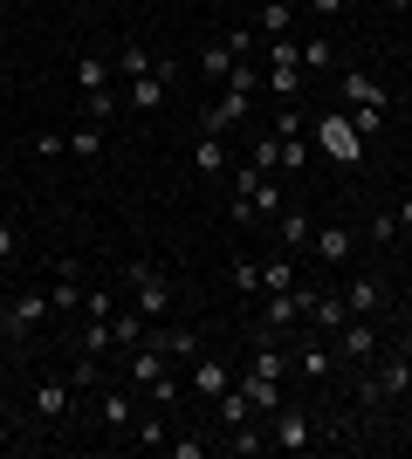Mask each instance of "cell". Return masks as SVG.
Listing matches in <instances>:
<instances>
[{
  "label": "cell",
  "instance_id": "obj_1",
  "mask_svg": "<svg viewBox=\"0 0 412 459\" xmlns=\"http://www.w3.org/2000/svg\"><path fill=\"white\" fill-rule=\"evenodd\" d=\"M124 295H131V308L145 323H165V316H172V281H165V268H152V261H131V268H124Z\"/></svg>",
  "mask_w": 412,
  "mask_h": 459
},
{
  "label": "cell",
  "instance_id": "obj_2",
  "mask_svg": "<svg viewBox=\"0 0 412 459\" xmlns=\"http://www.w3.org/2000/svg\"><path fill=\"white\" fill-rule=\"evenodd\" d=\"M412 391V364L406 357H392V364H364V384H357V404H364V411H385V404L392 398H406Z\"/></svg>",
  "mask_w": 412,
  "mask_h": 459
},
{
  "label": "cell",
  "instance_id": "obj_3",
  "mask_svg": "<svg viewBox=\"0 0 412 459\" xmlns=\"http://www.w3.org/2000/svg\"><path fill=\"white\" fill-rule=\"evenodd\" d=\"M41 323H56V302H48L41 288H21L14 302L0 308V336H7V343H21V336H35Z\"/></svg>",
  "mask_w": 412,
  "mask_h": 459
},
{
  "label": "cell",
  "instance_id": "obj_4",
  "mask_svg": "<svg viewBox=\"0 0 412 459\" xmlns=\"http://www.w3.org/2000/svg\"><path fill=\"white\" fill-rule=\"evenodd\" d=\"M316 152H330L337 165H357V158H364V137H357L351 110H323L316 117Z\"/></svg>",
  "mask_w": 412,
  "mask_h": 459
},
{
  "label": "cell",
  "instance_id": "obj_5",
  "mask_svg": "<svg viewBox=\"0 0 412 459\" xmlns=\"http://www.w3.org/2000/svg\"><path fill=\"white\" fill-rule=\"evenodd\" d=\"M268 446H275V453H310V446H316V425H310V411L282 398V404L268 411Z\"/></svg>",
  "mask_w": 412,
  "mask_h": 459
},
{
  "label": "cell",
  "instance_id": "obj_6",
  "mask_svg": "<svg viewBox=\"0 0 412 459\" xmlns=\"http://www.w3.org/2000/svg\"><path fill=\"white\" fill-rule=\"evenodd\" d=\"M351 254H357V227H344V220H330V227L310 233V261L316 268H351Z\"/></svg>",
  "mask_w": 412,
  "mask_h": 459
},
{
  "label": "cell",
  "instance_id": "obj_7",
  "mask_svg": "<svg viewBox=\"0 0 412 459\" xmlns=\"http://www.w3.org/2000/svg\"><path fill=\"white\" fill-rule=\"evenodd\" d=\"M248 103H255V90H234V82H227V90H220V103H206V110H199V131H206V137H227L241 117H248Z\"/></svg>",
  "mask_w": 412,
  "mask_h": 459
},
{
  "label": "cell",
  "instance_id": "obj_8",
  "mask_svg": "<svg viewBox=\"0 0 412 459\" xmlns=\"http://www.w3.org/2000/svg\"><path fill=\"white\" fill-rule=\"evenodd\" d=\"M179 76V62H158V69H145V76H131V90H124V110H158L165 103V82Z\"/></svg>",
  "mask_w": 412,
  "mask_h": 459
},
{
  "label": "cell",
  "instance_id": "obj_9",
  "mask_svg": "<svg viewBox=\"0 0 412 459\" xmlns=\"http://www.w3.org/2000/svg\"><path fill=\"white\" fill-rule=\"evenodd\" d=\"M337 96H344L351 110H385V82L364 76V69H337Z\"/></svg>",
  "mask_w": 412,
  "mask_h": 459
},
{
  "label": "cell",
  "instance_id": "obj_10",
  "mask_svg": "<svg viewBox=\"0 0 412 459\" xmlns=\"http://www.w3.org/2000/svg\"><path fill=\"white\" fill-rule=\"evenodd\" d=\"M302 316H310L316 329H330V336H337V329L351 323V302H344V295H323V288H302Z\"/></svg>",
  "mask_w": 412,
  "mask_h": 459
},
{
  "label": "cell",
  "instance_id": "obj_11",
  "mask_svg": "<svg viewBox=\"0 0 412 459\" xmlns=\"http://www.w3.org/2000/svg\"><path fill=\"white\" fill-rule=\"evenodd\" d=\"M83 295H90V281H83V261H56V288H48V302H56V316L83 308Z\"/></svg>",
  "mask_w": 412,
  "mask_h": 459
},
{
  "label": "cell",
  "instance_id": "obj_12",
  "mask_svg": "<svg viewBox=\"0 0 412 459\" xmlns=\"http://www.w3.org/2000/svg\"><path fill=\"white\" fill-rule=\"evenodd\" d=\"M372 350H378V329L364 323V316H351V323L337 329V357H344V364H372Z\"/></svg>",
  "mask_w": 412,
  "mask_h": 459
},
{
  "label": "cell",
  "instance_id": "obj_13",
  "mask_svg": "<svg viewBox=\"0 0 412 459\" xmlns=\"http://www.w3.org/2000/svg\"><path fill=\"white\" fill-rule=\"evenodd\" d=\"M186 384H193L199 398L214 404V398H220V391H234V370L220 364V357H193V370H186Z\"/></svg>",
  "mask_w": 412,
  "mask_h": 459
},
{
  "label": "cell",
  "instance_id": "obj_14",
  "mask_svg": "<svg viewBox=\"0 0 412 459\" xmlns=\"http://www.w3.org/2000/svg\"><path fill=\"white\" fill-rule=\"evenodd\" d=\"M69 398H76V384H69V377H48L35 391V419L41 425H62V419H69Z\"/></svg>",
  "mask_w": 412,
  "mask_h": 459
},
{
  "label": "cell",
  "instance_id": "obj_15",
  "mask_svg": "<svg viewBox=\"0 0 412 459\" xmlns=\"http://www.w3.org/2000/svg\"><path fill=\"white\" fill-rule=\"evenodd\" d=\"M302 323V288H289V295H261V323L255 329H289Z\"/></svg>",
  "mask_w": 412,
  "mask_h": 459
},
{
  "label": "cell",
  "instance_id": "obj_16",
  "mask_svg": "<svg viewBox=\"0 0 412 459\" xmlns=\"http://www.w3.org/2000/svg\"><path fill=\"white\" fill-rule=\"evenodd\" d=\"M152 343L165 350L172 364H193V357H199V336H193V329H179V323H152Z\"/></svg>",
  "mask_w": 412,
  "mask_h": 459
},
{
  "label": "cell",
  "instance_id": "obj_17",
  "mask_svg": "<svg viewBox=\"0 0 412 459\" xmlns=\"http://www.w3.org/2000/svg\"><path fill=\"white\" fill-rule=\"evenodd\" d=\"M302 76H310V69H302V62H268V96L275 103H295V96H302Z\"/></svg>",
  "mask_w": 412,
  "mask_h": 459
},
{
  "label": "cell",
  "instance_id": "obj_18",
  "mask_svg": "<svg viewBox=\"0 0 412 459\" xmlns=\"http://www.w3.org/2000/svg\"><path fill=\"white\" fill-rule=\"evenodd\" d=\"M193 165H199V178H220L234 158H227V137H206L199 131V144H193Z\"/></svg>",
  "mask_w": 412,
  "mask_h": 459
},
{
  "label": "cell",
  "instance_id": "obj_19",
  "mask_svg": "<svg viewBox=\"0 0 412 459\" xmlns=\"http://www.w3.org/2000/svg\"><path fill=\"white\" fill-rule=\"evenodd\" d=\"M275 233H282V254H310V220H302V212H289V206H282V212H275Z\"/></svg>",
  "mask_w": 412,
  "mask_h": 459
},
{
  "label": "cell",
  "instance_id": "obj_20",
  "mask_svg": "<svg viewBox=\"0 0 412 459\" xmlns=\"http://www.w3.org/2000/svg\"><path fill=\"white\" fill-rule=\"evenodd\" d=\"M255 35H261V41H275V35H295V7H289V0H261Z\"/></svg>",
  "mask_w": 412,
  "mask_h": 459
},
{
  "label": "cell",
  "instance_id": "obj_21",
  "mask_svg": "<svg viewBox=\"0 0 412 459\" xmlns=\"http://www.w3.org/2000/svg\"><path fill=\"white\" fill-rule=\"evenodd\" d=\"M145 336H152V323H145L137 308H118V316H110V343H118V350H137Z\"/></svg>",
  "mask_w": 412,
  "mask_h": 459
},
{
  "label": "cell",
  "instance_id": "obj_22",
  "mask_svg": "<svg viewBox=\"0 0 412 459\" xmlns=\"http://www.w3.org/2000/svg\"><path fill=\"white\" fill-rule=\"evenodd\" d=\"M214 411H220V425L234 432V425H248V419H255V398H248V391L234 384V391H220V398H214Z\"/></svg>",
  "mask_w": 412,
  "mask_h": 459
},
{
  "label": "cell",
  "instance_id": "obj_23",
  "mask_svg": "<svg viewBox=\"0 0 412 459\" xmlns=\"http://www.w3.org/2000/svg\"><path fill=\"white\" fill-rule=\"evenodd\" d=\"M344 302H351V316H378V308H385V281H372V274H357Z\"/></svg>",
  "mask_w": 412,
  "mask_h": 459
},
{
  "label": "cell",
  "instance_id": "obj_24",
  "mask_svg": "<svg viewBox=\"0 0 412 459\" xmlns=\"http://www.w3.org/2000/svg\"><path fill=\"white\" fill-rule=\"evenodd\" d=\"M227 453H241V459H255V453H268V425H234V432H227Z\"/></svg>",
  "mask_w": 412,
  "mask_h": 459
},
{
  "label": "cell",
  "instance_id": "obj_25",
  "mask_svg": "<svg viewBox=\"0 0 412 459\" xmlns=\"http://www.w3.org/2000/svg\"><path fill=\"white\" fill-rule=\"evenodd\" d=\"M302 69H310V76L337 69V41H330V35H302Z\"/></svg>",
  "mask_w": 412,
  "mask_h": 459
},
{
  "label": "cell",
  "instance_id": "obj_26",
  "mask_svg": "<svg viewBox=\"0 0 412 459\" xmlns=\"http://www.w3.org/2000/svg\"><path fill=\"white\" fill-rule=\"evenodd\" d=\"M110 69H118V62H110V56H83V62H76V82H83V96L110 90Z\"/></svg>",
  "mask_w": 412,
  "mask_h": 459
},
{
  "label": "cell",
  "instance_id": "obj_27",
  "mask_svg": "<svg viewBox=\"0 0 412 459\" xmlns=\"http://www.w3.org/2000/svg\"><path fill=\"white\" fill-rule=\"evenodd\" d=\"M289 288H302V281H295V254H282V261L261 268V295H289Z\"/></svg>",
  "mask_w": 412,
  "mask_h": 459
},
{
  "label": "cell",
  "instance_id": "obj_28",
  "mask_svg": "<svg viewBox=\"0 0 412 459\" xmlns=\"http://www.w3.org/2000/svg\"><path fill=\"white\" fill-rule=\"evenodd\" d=\"M227 288H234V295H261V261H248V254L227 261Z\"/></svg>",
  "mask_w": 412,
  "mask_h": 459
},
{
  "label": "cell",
  "instance_id": "obj_29",
  "mask_svg": "<svg viewBox=\"0 0 412 459\" xmlns=\"http://www.w3.org/2000/svg\"><path fill=\"white\" fill-rule=\"evenodd\" d=\"M295 370H302V377H316V384H323V377H330V370H337V350L310 343V350H302V357H295Z\"/></svg>",
  "mask_w": 412,
  "mask_h": 459
},
{
  "label": "cell",
  "instance_id": "obj_30",
  "mask_svg": "<svg viewBox=\"0 0 412 459\" xmlns=\"http://www.w3.org/2000/svg\"><path fill=\"white\" fill-rule=\"evenodd\" d=\"M97 411H103V425H110V432H131V398H124V391H103Z\"/></svg>",
  "mask_w": 412,
  "mask_h": 459
},
{
  "label": "cell",
  "instance_id": "obj_31",
  "mask_svg": "<svg viewBox=\"0 0 412 459\" xmlns=\"http://www.w3.org/2000/svg\"><path fill=\"white\" fill-rule=\"evenodd\" d=\"M110 350H118V343H110V323H83V357H97V364H103Z\"/></svg>",
  "mask_w": 412,
  "mask_h": 459
},
{
  "label": "cell",
  "instance_id": "obj_32",
  "mask_svg": "<svg viewBox=\"0 0 412 459\" xmlns=\"http://www.w3.org/2000/svg\"><path fill=\"white\" fill-rule=\"evenodd\" d=\"M110 62H118V76H124V82H131V76H145V69H152V56H145L137 41H124V48H118V56H110Z\"/></svg>",
  "mask_w": 412,
  "mask_h": 459
},
{
  "label": "cell",
  "instance_id": "obj_33",
  "mask_svg": "<svg viewBox=\"0 0 412 459\" xmlns=\"http://www.w3.org/2000/svg\"><path fill=\"white\" fill-rule=\"evenodd\" d=\"M103 152V124H83V131H69V158H97Z\"/></svg>",
  "mask_w": 412,
  "mask_h": 459
},
{
  "label": "cell",
  "instance_id": "obj_34",
  "mask_svg": "<svg viewBox=\"0 0 412 459\" xmlns=\"http://www.w3.org/2000/svg\"><path fill=\"white\" fill-rule=\"evenodd\" d=\"M110 316H118L110 288H90V295H83V323H110Z\"/></svg>",
  "mask_w": 412,
  "mask_h": 459
},
{
  "label": "cell",
  "instance_id": "obj_35",
  "mask_svg": "<svg viewBox=\"0 0 412 459\" xmlns=\"http://www.w3.org/2000/svg\"><path fill=\"white\" fill-rule=\"evenodd\" d=\"M282 206H289V199H282V186H275V178H261V186H255V220H275Z\"/></svg>",
  "mask_w": 412,
  "mask_h": 459
},
{
  "label": "cell",
  "instance_id": "obj_36",
  "mask_svg": "<svg viewBox=\"0 0 412 459\" xmlns=\"http://www.w3.org/2000/svg\"><path fill=\"white\" fill-rule=\"evenodd\" d=\"M364 233H372L378 247H392V240H399L406 227H399V212H372V220H364Z\"/></svg>",
  "mask_w": 412,
  "mask_h": 459
},
{
  "label": "cell",
  "instance_id": "obj_37",
  "mask_svg": "<svg viewBox=\"0 0 412 459\" xmlns=\"http://www.w3.org/2000/svg\"><path fill=\"white\" fill-rule=\"evenodd\" d=\"M248 158H255V165H261V172H282V137H255V152H248Z\"/></svg>",
  "mask_w": 412,
  "mask_h": 459
},
{
  "label": "cell",
  "instance_id": "obj_38",
  "mask_svg": "<svg viewBox=\"0 0 412 459\" xmlns=\"http://www.w3.org/2000/svg\"><path fill=\"white\" fill-rule=\"evenodd\" d=\"M310 165V144L302 137H282V172H302Z\"/></svg>",
  "mask_w": 412,
  "mask_h": 459
},
{
  "label": "cell",
  "instance_id": "obj_39",
  "mask_svg": "<svg viewBox=\"0 0 412 459\" xmlns=\"http://www.w3.org/2000/svg\"><path fill=\"white\" fill-rule=\"evenodd\" d=\"M165 439H172V425H165V419H145V425H137V446H152V453H158Z\"/></svg>",
  "mask_w": 412,
  "mask_h": 459
},
{
  "label": "cell",
  "instance_id": "obj_40",
  "mask_svg": "<svg viewBox=\"0 0 412 459\" xmlns=\"http://www.w3.org/2000/svg\"><path fill=\"white\" fill-rule=\"evenodd\" d=\"M14 254H21V227H14V220H0V268H7Z\"/></svg>",
  "mask_w": 412,
  "mask_h": 459
},
{
  "label": "cell",
  "instance_id": "obj_41",
  "mask_svg": "<svg viewBox=\"0 0 412 459\" xmlns=\"http://www.w3.org/2000/svg\"><path fill=\"white\" fill-rule=\"evenodd\" d=\"M227 69H234V56H227V41H220V48H206V76H220V82H227Z\"/></svg>",
  "mask_w": 412,
  "mask_h": 459
},
{
  "label": "cell",
  "instance_id": "obj_42",
  "mask_svg": "<svg viewBox=\"0 0 412 459\" xmlns=\"http://www.w3.org/2000/svg\"><path fill=\"white\" fill-rule=\"evenodd\" d=\"M275 137H302V110H295V103L275 117Z\"/></svg>",
  "mask_w": 412,
  "mask_h": 459
},
{
  "label": "cell",
  "instance_id": "obj_43",
  "mask_svg": "<svg viewBox=\"0 0 412 459\" xmlns=\"http://www.w3.org/2000/svg\"><path fill=\"white\" fill-rule=\"evenodd\" d=\"M35 152H41V158H62V152H69V137H62V131H41Z\"/></svg>",
  "mask_w": 412,
  "mask_h": 459
},
{
  "label": "cell",
  "instance_id": "obj_44",
  "mask_svg": "<svg viewBox=\"0 0 412 459\" xmlns=\"http://www.w3.org/2000/svg\"><path fill=\"white\" fill-rule=\"evenodd\" d=\"M351 124H357V137H378V124H385V110H351Z\"/></svg>",
  "mask_w": 412,
  "mask_h": 459
},
{
  "label": "cell",
  "instance_id": "obj_45",
  "mask_svg": "<svg viewBox=\"0 0 412 459\" xmlns=\"http://www.w3.org/2000/svg\"><path fill=\"white\" fill-rule=\"evenodd\" d=\"M165 446H172L179 459H206V439H165Z\"/></svg>",
  "mask_w": 412,
  "mask_h": 459
},
{
  "label": "cell",
  "instance_id": "obj_46",
  "mask_svg": "<svg viewBox=\"0 0 412 459\" xmlns=\"http://www.w3.org/2000/svg\"><path fill=\"white\" fill-rule=\"evenodd\" d=\"M310 7H316L323 21H330V14H344V0H310Z\"/></svg>",
  "mask_w": 412,
  "mask_h": 459
},
{
  "label": "cell",
  "instance_id": "obj_47",
  "mask_svg": "<svg viewBox=\"0 0 412 459\" xmlns=\"http://www.w3.org/2000/svg\"><path fill=\"white\" fill-rule=\"evenodd\" d=\"M399 227H412V192H406V199H399Z\"/></svg>",
  "mask_w": 412,
  "mask_h": 459
},
{
  "label": "cell",
  "instance_id": "obj_48",
  "mask_svg": "<svg viewBox=\"0 0 412 459\" xmlns=\"http://www.w3.org/2000/svg\"><path fill=\"white\" fill-rule=\"evenodd\" d=\"M399 357H406V364H412V336H399Z\"/></svg>",
  "mask_w": 412,
  "mask_h": 459
},
{
  "label": "cell",
  "instance_id": "obj_49",
  "mask_svg": "<svg viewBox=\"0 0 412 459\" xmlns=\"http://www.w3.org/2000/svg\"><path fill=\"white\" fill-rule=\"evenodd\" d=\"M378 7H399V0H378Z\"/></svg>",
  "mask_w": 412,
  "mask_h": 459
},
{
  "label": "cell",
  "instance_id": "obj_50",
  "mask_svg": "<svg viewBox=\"0 0 412 459\" xmlns=\"http://www.w3.org/2000/svg\"><path fill=\"white\" fill-rule=\"evenodd\" d=\"M0 186H7V165H0Z\"/></svg>",
  "mask_w": 412,
  "mask_h": 459
},
{
  "label": "cell",
  "instance_id": "obj_51",
  "mask_svg": "<svg viewBox=\"0 0 412 459\" xmlns=\"http://www.w3.org/2000/svg\"><path fill=\"white\" fill-rule=\"evenodd\" d=\"M399 7H412V0H399Z\"/></svg>",
  "mask_w": 412,
  "mask_h": 459
}]
</instances>
